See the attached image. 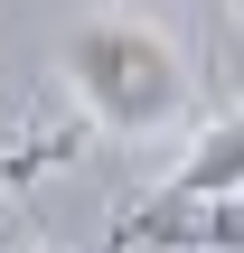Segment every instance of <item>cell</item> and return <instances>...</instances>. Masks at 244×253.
I'll return each mask as SVG.
<instances>
[{"label":"cell","instance_id":"1","mask_svg":"<svg viewBox=\"0 0 244 253\" xmlns=\"http://www.w3.org/2000/svg\"><path fill=\"white\" fill-rule=\"evenodd\" d=\"M66 84L94 131H160L188 103V66L150 19H85L66 38Z\"/></svg>","mask_w":244,"mask_h":253},{"label":"cell","instance_id":"2","mask_svg":"<svg viewBox=\"0 0 244 253\" xmlns=\"http://www.w3.org/2000/svg\"><path fill=\"white\" fill-rule=\"evenodd\" d=\"M235 197H244V113H226V122H207V131L188 141V160L132 207L122 253H160L179 225H197V216H216V207H235Z\"/></svg>","mask_w":244,"mask_h":253},{"label":"cell","instance_id":"3","mask_svg":"<svg viewBox=\"0 0 244 253\" xmlns=\"http://www.w3.org/2000/svg\"><path fill=\"white\" fill-rule=\"evenodd\" d=\"M226 9H235V28H244V0H226Z\"/></svg>","mask_w":244,"mask_h":253}]
</instances>
